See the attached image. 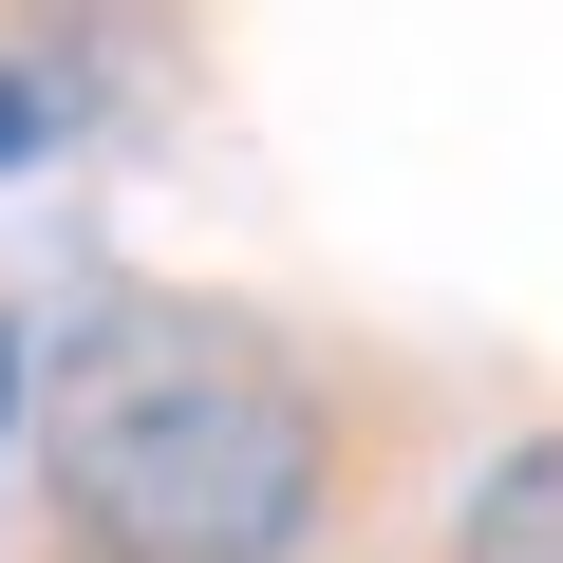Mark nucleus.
Instances as JSON below:
<instances>
[{
	"instance_id": "nucleus-2",
	"label": "nucleus",
	"mask_w": 563,
	"mask_h": 563,
	"mask_svg": "<svg viewBox=\"0 0 563 563\" xmlns=\"http://www.w3.org/2000/svg\"><path fill=\"white\" fill-rule=\"evenodd\" d=\"M451 563H563V432L488 470V507H470V544H451Z\"/></svg>"
},
{
	"instance_id": "nucleus-1",
	"label": "nucleus",
	"mask_w": 563,
	"mask_h": 563,
	"mask_svg": "<svg viewBox=\"0 0 563 563\" xmlns=\"http://www.w3.org/2000/svg\"><path fill=\"white\" fill-rule=\"evenodd\" d=\"M57 488L113 563H282L320 507V413L244 320L113 301L57 357Z\"/></svg>"
},
{
	"instance_id": "nucleus-3",
	"label": "nucleus",
	"mask_w": 563,
	"mask_h": 563,
	"mask_svg": "<svg viewBox=\"0 0 563 563\" xmlns=\"http://www.w3.org/2000/svg\"><path fill=\"white\" fill-rule=\"evenodd\" d=\"M20 151H38V95H20V76H0V169H20Z\"/></svg>"
}]
</instances>
